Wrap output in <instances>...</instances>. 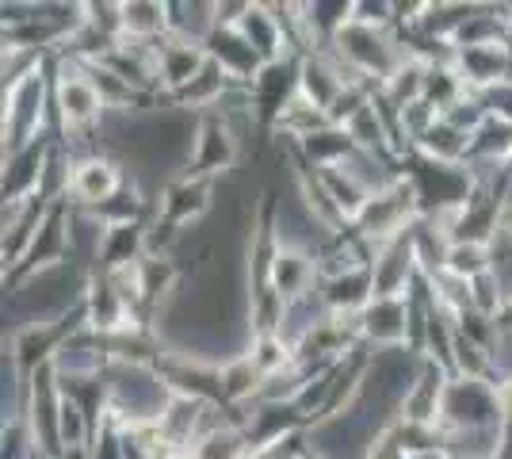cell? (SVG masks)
I'll use <instances>...</instances> for the list:
<instances>
[{
  "label": "cell",
  "instance_id": "cell-1",
  "mask_svg": "<svg viewBox=\"0 0 512 459\" xmlns=\"http://www.w3.org/2000/svg\"><path fill=\"white\" fill-rule=\"evenodd\" d=\"M54 108H58V119H62V127L69 138H81V134L100 127V115H104L107 108L81 58H77L73 69L62 66V73H58V81H54Z\"/></svg>",
  "mask_w": 512,
  "mask_h": 459
},
{
  "label": "cell",
  "instance_id": "cell-2",
  "mask_svg": "<svg viewBox=\"0 0 512 459\" xmlns=\"http://www.w3.org/2000/svg\"><path fill=\"white\" fill-rule=\"evenodd\" d=\"M69 169H73V176H69V196L81 199L88 211L107 207L111 199L127 188V184H123V173H119V165L107 161V157H100V153H88V157H81V161H73Z\"/></svg>",
  "mask_w": 512,
  "mask_h": 459
},
{
  "label": "cell",
  "instance_id": "cell-3",
  "mask_svg": "<svg viewBox=\"0 0 512 459\" xmlns=\"http://www.w3.org/2000/svg\"><path fill=\"white\" fill-rule=\"evenodd\" d=\"M234 157H237V138H234L230 119L207 115L203 127H199L192 138V157H188L192 176H207V180H211V176L226 173V169L234 165Z\"/></svg>",
  "mask_w": 512,
  "mask_h": 459
},
{
  "label": "cell",
  "instance_id": "cell-4",
  "mask_svg": "<svg viewBox=\"0 0 512 459\" xmlns=\"http://www.w3.org/2000/svg\"><path fill=\"white\" fill-rule=\"evenodd\" d=\"M211 207V180L207 176H180L176 184L165 188V196H161V211H157V219H165L169 226H184V222H195L203 211Z\"/></svg>",
  "mask_w": 512,
  "mask_h": 459
},
{
  "label": "cell",
  "instance_id": "cell-5",
  "mask_svg": "<svg viewBox=\"0 0 512 459\" xmlns=\"http://www.w3.org/2000/svg\"><path fill=\"white\" fill-rule=\"evenodd\" d=\"M444 272L459 276V280H478V276L493 272V249L482 241H455L448 249Z\"/></svg>",
  "mask_w": 512,
  "mask_h": 459
}]
</instances>
